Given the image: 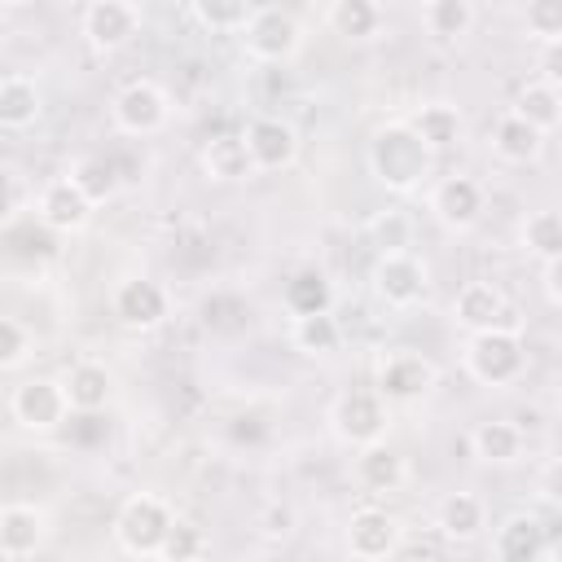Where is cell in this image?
Masks as SVG:
<instances>
[{
	"label": "cell",
	"instance_id": "6da1fadb",
	"mask_svg": "<svg viewBox=\"0 0 562 562\" xmlns=\"http://www.w3.org/2000/svg\"><path fill=\"white\" fill-rule=\"evenodd\" d=\"M430 149L413 136L408 123H386L373 132L369 140V171L378 176V184H386L391 193H413L422 189V180L430 176Z\"/></svg>",
	"mask_w": 562,
	"mask_h": 562
},
{
	"label": "cell",
	"instance_id": "7a4b0ae2",
	"mask_svg": "<svg viewBox=\"0 0 562 562\" xmlns=\"http://www.w3.org/2000/svg\"><path fill=\"white\" fill-rule=\"evenodd\" d=\"M465 373L479 386H514L527 373L522 325H492L465 338Z\"/></svg>",
	"mask_w": 562,
	"mask_h": 562
},
{
	"label": "cell",
	"instance_id": "3957f363",
	"mask_svg": "<svg viewBox=\"0 0 562 562\" xmlns=\"http://www.w3.org/2000/svg\"><path fill=\"white\" fill-rule=\"evenodd\" d=\"M171 518H176V509H171L162 496L136 492V496H127V501L119 505V514H114V540H119V549L132 553V558H158V544H162Z\"/></svg>",
	"mask_w": 562,
	"mask_h": 562
},
{
	"label": "cell",
	"instance_id": "277c9868",
	"mask_svg": "<svg viewBox=\"0 0 562 562\" xmlns=\"http://www.w3.org/2000/svg\"><path fill=\"white\" fill-rule=\"evenodd\" d=\"M369 281H373V294H378L386 307H395V312L417 307V303L430 294V285H435V281H430V263H426L422 255H413L408 246L382 250Z\"/></svg>",
	"mask_w": 562,
	"mask_h": 562
},
{
	"label": "cell",
	"instance_id": "5b68a950",
	"mask_svg": "<svg viewBox=\"0 0 562 562\" xmlns=\"http://www.w3.org/2000/svg\"><path fill=\"white\" fill-rule=\"evenodd\" d=\"M439 382V369L430 356L413 351V347H395L378 360V373H373V391L386 400V404H417L435 391Z\"/></svg>",
	"mask_w": 562,
	"mask_h": 562
},
{
	"label": "cell",
	"instance_id": "8992f818",
	"mask_svg": "<svg viewBox=\"0 0 562 562\" xmlns=\"http://www.w3.org/2000/svg\"><path fill=\"white\" fill-rule=\"evenodd\" d=\"M329 426H334V435H338L347 448L386 439L391 404H386L373 386H351V391H342V395L334 400V408H329Z\"/></svg>",
	"mask_w": 562,
	"mask_h": 562
},
{
	"label": "cell",
	"instance_id": "52a82bcc",
	"mask_svg": "<svg viewBox=\"0 0 562 562\" xmlns=\"http://www.w3.org/2000/svg\"><path fill=\"white\" fill-rule=\"evenodd\" d=\"M110 119L123 136H154L167 127L171 119V97L162 92V83L154 79H132L114 92L110 101Z\"/></svg>",
	"mask_w": 562,
	"mask_h": 562
},
{
	"label": "cell",
	"instance_id": "ba28073f",
	"mask_svg": "<svg viewBox=\"0 0 562 562\" xmlns=\"http://www.w3.org/2000/svg\"><path fill=\"white\" fill-rule=\"evenodd\" d=\"M9 417L22 430H35V435L61 430L70 422V404H66L61 378H26V382H18L13 395H9Z\"/></svg>",
	"mask_w": 562,
	"mask_h": 562
},
{
	"label": "cell",
	"instance_id": "9c48e42d",
	"mask_svg": "<svg viewBox=\"0 0 562 562\" xmlns=\"http://www.w3.org/2000/svg\"><path fill=\"white\" fill-rule=\"evenodd\" d=\"M237 35H241L246 53L255 61H263V66H285L303 48V31H299V22L285 9H255L250 22Z\"/></svg>",
	"mask_w": 562,
	"mask_h": 562
},
{
	"label": "cell",
	"instance_id": "30bf717a",
	"mask_svg": "<svg viewBox=\"0 0 562 562\" xmlns=\"http://www.w3.org/2000/svg\"><path fill=\"white\" fill-rule=\"evenodd\" d=\"M430 215L448 228V233H470L483 220V184L474 176H443L430 184Z\"/></svg>",
	"mask_w": 562,
	"mask_h": 562
},
{
	"label": "cell",
	"instance_id": "8fae6325",
	"mask_svg": "<svg viewBox=\"0 0 562 562\" xmlns=\"http://www.w3.org/2000/svg\"><path fill=\"white\" fill-rule=\"evenodd\" d=\"M140 35V9L132 0H92L83 9V40L97 53H123Z\"/></svg>",
	"mask_w": 562,
	"mask_h": 562
},
{
	"label": "cell",
	"instance_id": "7c38bea8",
	"mask_svg": "<svg viewBox=\"0 0 562 562\" xmlns=\"http://www.w3.org/2000/svg\"><path fill=\"white\" fill-rule=\"evenodd\" d=\"M110 307H114V321H119L123 329H136V334H149V329H158V325L171 316L167 290H162L158 281H149V277L123 281V285L114 290Z\"/></svg>",
	"mask_w": 562,
	"mask_h": 562
},
{
	"label": "cell",
	"instance_id": "4fadbf2b",
	"mask_svg": "<svg viewBox=\"0 0 562 562\" xmlns=\"http://www.w3.org/2000/svg\"><path fill=\"white\" fill-rule=\"evenodd\" d=\"M241 140H246V154H250L255 171H285L299 158V132L285 119H272V114L250 119Z\"/></svg>",
	"mask_w": 562,
	"mask_h": 562
},
{
	"label": "cell",
	"instance_id": "5bb4252c",
	"mask_svg": "<svg viewBox=\"0 0 562 562\" xmlns=\"http://www.w3.org/2000/svg\"><path fill=\"white\" fill-rule=\"evenodd\" d=\"M395 544H400V522H395L386 509L360 505V509L347 518V553H351V558L382 562V558H395Z\"/></svg>",
	"mask_w": 562,
	"mask_h": 562
},
{
	"label": "cell",
	"instance_id": "9a60e30c",
	"mask_svg": "<svg viewBox=\"0 0 562 562\" xmlns=\"http://www.w3.org/2000/svg\"><path fill=\"white\" fill-rule=\"evenodd\" d=\"M92 211H97V206L79 193V184H75L70 176L48 180V184L40 189V198H35V215H40V224L53 228V233H79V228L92 220Z\"/></svg>",
	"mask_w": 562,
	"mask_h": 562
},
{
	"label": "cell",
	"instance_id": "2e32d148",
	"mask_svg": "<svg viewBox=\"0 0 562 562\" xmlns=\"http://www.w3.org/2000/svg\"><path fill=\"white\" fill-rule=\"evenodd\" d=\"M452 321L465 334H479V329H492V325H518L514 312H509V299L492 281H465L452 299Z\"/></svg>",
	"mask_w": 562,
	"mask_h": 562
},
{
	"label": "cell",
	"instance_id": "e0dca14e",
	"mask_svg": "<svg viewBox=\"0 0 562 562\" xmlns=\"http://www.w3.org/2000/svg\"><path fill=\"white\" fill-rule=\"evenodd\" d=\"M48 540V518L40 505L9 501L0 505V558H31Z\"/></svg>",
	"mask_w": 562,
	"mask_h": 562
},
{
	"label": "cell",
	"instance_id": "ac0fdd59",
	"mask_svg": "<svg viewBox=\"0 0 562 562\" xmlns=\"http://www.w3.org/2000/svg\"><path fill=\"white\" fill-rule=\"evenodd\" d=\"M492 553L501 562H540L553 549H549V531L536 514H509L492 536Z\"/></svg>",
	"mask_w": 562,
	"mask_h": 562
},
{
	"label": "cell",
	"instance_id": "d6986e66",
	"mask_svg": "<svg viewBox=\"0 0 562 562\" xmlns=\"http://www.w3.org/2000/svg\"><path fill=\"white\" fill-rule=\"evenodd\" d=\"M487 145H492V154H496L505 167H527V162H536V158L544 154V132H536L522 114L505 110V114L492 123Z\"/></svg>",
	"mask_w": 562,
	"mask_h": 562
},
{
	"label": "cell",
	"instance_id": "ffe728a7",
	"mask_svg": "<svg viewBox=\"0 0 562 562\" xmlns=\"http://www.w3.org/2000/svg\"><path fill=\"white\" fill-rule=\"evenodd\" d=\"M487 527V505L474 496V492H448L435 509V531L448 540V544H465V540H479Z\"/></svg>",
	"mask_w": 562,
	"mask_h": 562
},
{
	"label": "cell",
	"instance_id": "44dd1931",
	"mask_svg": "<svg viewBox=\"0 0 562 562\" xmlns=\"http://www.w3.org/2000/svg\"><path fill=\"white\" fill-rule=\"evenodd\" d=\"M404 123L413 127V136H417L430 154H448V149L461 140V132H465L461 110H457V105H448V101H426V105H417Z\"/></svg>",
	"mask_w": 562,
	"mask_h": 562
},
{
	"label": "cell",
	"instance_id": "7402d4cb",
	"mask_svg": "<svg viewBox=\"0 0 562 562\" xmlns=\"http://www.w3.org/2000/svg\"><path fill=\"white\" fill-rule=\"evenodd\" d=\"M61 391H66L70 413H101V408L110 404V395H114V378H110L105 364H97V360H79V364L66 369Z\"/></svg>",
	"mask_w": 562,
	"mask_h": 562
},
{
	"label": "cell",
	"instance_id": "603a6c76",
	"mask_svg": "<svg viewBox=\"0 0 562 562\" xmlns=\"http://www.w3.org/2000/svg\"><path fill=\"white\" fill-rule=\"evenodd\" d=\"M522 448H527V435L518 430V422L496 417V422H479L470 430V457L483 465H514L522 457Z\"/></svg>",
	"mask_w": 562,
	"mask_h": 562
},
{
	"label": "cell",
	"instance_id": "cb8c5ba5",
	"mask_svg": "<svg viewBox=\"0 0 562 562\" xmlns=\"http://www.w3.org/2000/svg\"><path fill=\"white\" fill-rule=\"evenodd\" d=\"M408 470H404V457L386 443V439H373V443H360L356 448V483L369 487V492H395L404 487Z\"/></svg>",
	"mask_w": 562,
	"mask_h": 562
},
{
	"label": "cell",
	"instance_id": "d4e9b609",
	"mask_svg": "<svg viewBox=\"0 0 562 562\" xmlns=\"http://www.w3.org/2000/svg\"><path fill=\"white\" fill-rule=\"evenodd\" d=\"M44 114V97L35 88V79L26 75H4L0 79V127L4 132H26L35 127Z\"/></svg>",
	"mask_w": 562,
	"mask_h": 562
},
{
	"label": "cell",
	"instance_id": "484cf974",
	"mask_svg": "<svg viewBox=\"0 0 562 562\" xmlns=\"http://www.w3.org/2000/svg\"><path fill=\"white\" fill-rule=\"evenodd\" d=\"M202 171H206V180H215V184H237V180L255 176L250 154H246V140L233 136V132L211 136V140L202 145Z\"/></svg>",
	"mask_w": 562,
	"mask_h": 562
},
{
	"label": "cell",
	"instance_id": "4316f807",
	"mask_svg": "<svg viewBox=\"0 0 562 562\" xmlns=\"http://www.w3.org/2000/svg\"><path fill=\"white\" fill-rule=\"evenodd\" d=\"M325 22L342 40H373L382 31V4L378 0H334Z\"/></svg>",
	"mask_w": 562,
	"mask_h": 562
},
{
	"label": "cell",
	"instance_id": "83f0119b",
	"mask_svg": "<svg viewBox=\"0 0 562 562\" xmlns=\"http://www.w3.org/2000/svg\"><path fill=\"white\" fill-rule=\"evenodd\" d=\"M422 26L439 44H457L474 26V4L470 0H426L422 4Z\"/></svg>",
	"mask_w": 562,
	"mask_h": 562
},
{
	"label": "cell",
	"instance_id": "f1b7e54d",
	"mask_svg": "<svg viewBox=\"0 0 562 562\" xmlns=\"http://www.w3.org/2000/svg\"><path fill=\"white\" fill-rule=\"evenodd\" d=\"M514 114H522L536 132H544V136H549V132L562 123V88L540 83V79L522 83V92L514 97Z\"/></svg>",
	"mask_w": 562,
	"mask_h": 562
},
{
	"label": "cell",
	"instance_id": "f546056e",
	"mask_svg": "<svg viewBox=\"0 0 562 562\" xmlns=\"http://www.w3.org/2000/svg\"><path fill=\"white\" fill-rule=\"evenodd\" d=\"M290 342L303 356H334L342 342V325L329 312H307V316L290 321Z\"/></svg>",
	"mask_w": 562,
	"mask_h": 562
},
{
	"label": "cell",
	"instance_id": "4dcf8cb0",
	"mask_svg": "<svg viewBox=\"0 0 562 562\" xmlns=\"http://www.w3.org/2000/svg\"><path fill=\"white\" fill-rule=\"evenodd\" d=\"M66 176L79 184V193H83L92 206H101V202H110V198L119 193V171H114V162H110L105 154H79Z\"/></svg>",
	"mask_w": 562,
	"mask_h": 562
},
{
	"label": "cell",
	"instance_id": "1f68e13d",
	"mask_svg": "<svg viewBox=\"0 0 562 562\" xmlns=\"http://www.w3.org/2000/svg\"><path fill=\"white\" fill-rule=\"evenodd\" d=\"M285 312L290 316H307V312H329L334 303V290H329V277L321 268H299L290 281H285Z\"/></svg>",
	"mask_w": 562,
	"mask_h": 562
},
{
	"label": "cell",
	"instance_id": "d6a6232c",
	"mask_svg": "<svg viewBox=\"0 0 562 562\" xmlns=\"http://www.w3.org/2000/svg\"><path fill=\"white\" fill-rule=\"evenodd\" d=\"M198 26H206L211 35H237L250 13H255V0H189Z\"/></svg>",
	"mask_w": 562,
	"mask_h": 562
},
{
	"label": "cell",
	"instance_id": "836d02e7",
	"mask_svg": "<svg viewBox=\"0 0 562 562\" xmlns=\"http://www.w3.org/2000/svg\"><path fill=\"white\" fill-rule=\"evenodd\" d=\"M522 246H527V255H536L540 263H544V259H562V215H558L553 206L531 211V215L522 220Z\"/></svg>",
	"mask_w": 562,
	"mask_h": 562
},
{
	"label": "cell",
	"instance_id": "e575fe53",
	"mask_svg": "<svg viewBox=\"0 0 562 562\" xmlns=\"http://www.w3.org/2000/svg\"><path fill=\"white\" fill-rule=\"evenodd\" d=\"M198 553H206L202 527H193L189 518H171V527H167V536H162V544H158V558H167V562H189V558H198Z\"/></svg>",
	"mask_w": 562,
	"mask_h": 562
},
{
	"label": "cell",
	"instance_id": "d590c367",
	"mask_svg": "<svg viewBox=\"0 0 562 562\" xmlns=\"http://www.w3.org/2000/svg\"><path fill=\"white\" fill-rule=\"evenodd\" d=\"M527 31L536 44L562 40V0H527Z\"/></svg>",
	"mask_w": 562,
	"mask_h": 562
},
{
	"label": "cell",
	"instance_id": "8d00e7d4",
	"mask_svg": "<svg viewBox=\"0 0 562 562\" xmlns=\"http://www.w3.org/2000/svg\"><path fill=\"white\" fill-rule=\"evenodd\" d=\"M31 356V334L22 321L0 316V369H18Z\"/></svg>",
	"mask_w": 562,
	"mask_h": 562
},
{
	"label": "cell",
	"instance_id": "74e56055",
	"mask_svg": "<svg viewBox=\"0 0 562 562\" xmlns=\"http://www.w3.org/2000/svg\"><path fill=\"white\" fill-rule=\"evenodd\" d=\"M373 241L378 250H395V246H408V220L404 215H378L373 220Z\"/></svg>",
	"mask_w": 562,
	"mask_h": 562
},
{
	"label": "cell",
	"instance_id": "f35d334b",
	"mask_svg": "<svg viewBox=\"0 0 562 562\" xmlns=\"http://www.w3.org/2000/svg\"><path fill=\"white\" fill-rule=\"evenodd\" d=\"M536 79L540 83H553V88H562V40H544L540 48H536Z\"/></svg>",
	"mask_w": 562,
	"mask_h": 562
},
{
	"label": "cell",
	"instance_id": "ab89813d",
	"mask_svg": "<svg viewBox=\"0 0 562 562\" xmlns=\"http://www.w3.org/2000/svg\"><path fill=\"white\" fill-rule=\"evenodd\" d=\"M290 531H294V509L290 505H268L259 514V536L263 540H285Z\"/></svg>",
	"mask_w": 562,
	"mask_h": 562
},
{
	"label": "cell",
	"instance_id": "60d3db41",
	"mask_svg": "<svg viewBox=\"0 0 562 562\" xmlns=\"http://www.w3.org/2000/svg\"><path fill=\"white\" fill-rule=\"evenodd\" d=\"M540 285H544L549 307H562V259H544L540 263Z\"/></svg>",
	"mask_w": 562,
	"mask_h": 562
},
{
	"label": "cell",
	"instance_id": "b9f144b4",
	"mask_svg": "<svg viewBox=\"0 0 562 562\" xmlns=\"http://www.w3.org/2000/svg\"><path fill=\"white\" fill-rule=\"evenodd\" d=\"M13 211H18V184H13V176L0 167V224H9Z\"/></svg>",
	"mask_w": 562,
	"mask_h": 562
},
{
	"label": "cell",
	"instance_id": "7bdbcfd3",
	"mask_svg": "<svg viewBox=\"0 0 562 562\" xmlns=\"http://www.w3.org/2000/svg\"><path fill=\"white\" fill-rule=\"evenodd\" d=\"M540 496L549 501V505H558L562 496H558V461H549L544 465V474H540Z\"/></svg>",
	"mask_w": 562,
	"mask_h": 562
},
{
	"label": "cell",
	"instance_id": "ee69618b",
	"mask_svg": "<svg viewBox=\"0 0 562 562\" xmlns=\"http://www.w3.org/2000/svg\"><path fill=\"white\" fill-rule=\"evenodd\" d=\"M4 9H22V4H31V0H0Z\"/></svg>",
	"mask_w": 562,
	"mask_h": 562
},
{
	"label": "cell",
	"instance_id": "f6af8a7d",
	"mask_svg": "<svg viewBox=\"0 0 562 562\" xmlns=\"http://www.w3.org/2000/svg\"><path fill=\"white\" fill-rule=\"evenodd\" d=\"M53 4H61V0H53Z\"/></svg>",
	"mask_w": 562,
	"mask_h": 562
},
{
	"label": "cell",
	"instance_id": "bcb514c9",
	"mask_svg": "<svg viewBox=\"0 0 562 562\" xmlns=\"http://www.w3.org/2000/svg\"><path fill=\"white\" fill-rule=\"evenodd\" d=\"M422 4H426V0H422Z\"/></svg>",
	"mask_w": 562,
	"mask_h": 562
}]
</instances>
